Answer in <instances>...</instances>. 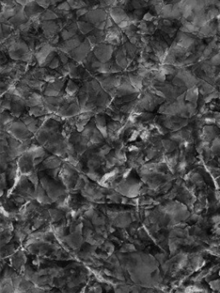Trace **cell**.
<instances>
[{
    "mask_svg": "<svg viewBox=\"0 0 220 293\" xmlns=\"http://www.w3.org/2000/svg\"><path fill=\"white\" fill-rule=\"evenodd\" d=\"M26 126V124L22 121L14 122L8 133L11 135L19 141L22 142L27 139L30 138V136L32 135V133L28 130V129Z\"/></svg>",
    "mask_w": 220,
    "mask_h": 293,
    "instance_id": "6da1fadb",
    "label": "cell"
},
{
    "mask_svg": "<svg viewBox=\"0 0 220 293\" xmlns=\"http://www.w3.org/2000/svg\"><path fill=\"white\" fill-rule=\"evenodd\" d=\"M113 52V46L107 44H98L95 46L94 54L97 59L102 63H107L109 61L111 55Z\"/></svg>",
    "mask_w": 220,
    "mask_h": 293,
    "instance_id": "7a4b0ae2",
    "label": "cell"
},
{
    "mask_svg": "<svg viewBox=\"0 0 220 293\" xmlns=\"http://www.w3.org/2000/svg\"><path fill=\"white\" fill-rule=\"evenodd\" d=\"M91 45L89 42L88 39H84V41H83V43L79 45L78 47H77L75 50H73L72 51L70 52L71 57L77 62H81L84 61V59L86 58V57L88 56V54L90 53V50H91Z\"/></svg>",
    "mask_w": 220,
    "mask_h": 293,
    "instance_id": "3957f363",
    "label": "cell"
},
{
    "mask_svg": "<svg viewBox=\"0 0 220 293\" xmlns=\"http://www.w3.org/2000/svg\"><path fill=\"white\" fill-rule=\"evenodd\" d=\"M84 19L85 22L91 23H98L107 20V14L103 10L99 9L97 10H91L84 15Z\"/></svg>",
    "mask_w": 220,
    "mask_h": 293,
    "instance_id": "277c9868",
    "label": "cell"
},
{
    "mask_svg": "<svg viewBox=\"0 0 220 293\" xmlns=\"http://www.w3.org/2000/svg\"><path fill=\"white\" fill-rule=\"evenodd\" d=\"M83 39H84L83 36H74L68 40H65L64 41L63 45H61L60 51L65 53L71 52L83 43Z\"/></svg>",
    "mask_w": 220,
    "mask_h": 293,
    "instance_id": "5b68a950",
    "label": "cell"
},
{
    "mask_svg": "<svg viewBox=\"0 0 220 293\" xmlns=\"http://www.w3.org/2000/svg\"><path fill=\"white\" fill-rule=\"evenodd\" d=\"M35 192H34V198L39 202L40 203L42 204H48L52 203V201L51 200V198L48 196V195L46 194V190L43 189V187L40 184H39L37 187H35Z\"/></svg>",
    "mask_w": 220,
    "mask_h": 293,
    "instance_id": "8992f818",
    "label": "cell"
},
{
    "mask_svg": "<svg viewBox=\"0 0 220 293\" xmlns=\"http://www.w3.org/2000/svg\"><path fill=\"white\" fill-rule=\"evenodd\" d=\"M81 112V109L79 106L78 102H72L71 104H70V106L65 109L63 112H61L60 114H58V116H60L61 117H75Z\"/></svg>",
    "mask_w": 220,
    "mask_h": 293,
    "instance_id": "52a82bcc",
    "label": "cell"
},
{
    "mask_svg": "<svg viewBox=\"0 0 220 293\" xmlns=\"http://www.w3.org/2000/svg\"><path fill=\"white\" fill-rule=\"evenodd\" d=\"M95 122L96 126L101 131V133L103 135L105 138L108 137V123L106 122V118L103 115L97 114L95 116Z\"/></svg>",
    "mask_w": 220,
    "mask_h": 293,
    "instance_id": "ba28073f",
    "label": "cell"
},
{
    "mask_svg": "<svg viewBox=\"0 0 220 293\" xmlns=\"http://www.w3.org/2000/svg\"><path fill=\"white\" fill-rule=\"evenodd\" d=\"M110 15L111 17L113 18V20L116 22V23H120L121 22L124 21H127L128 20V16L126 15V13L122 9L116 7V8H113L110 11Z\"/></svg>",
    "mask_w": 220,
    "mask_h": 293,
    "instance_id": "9c48e42d",
    "label": "cell"
},
{
    "mask_svg": "<svg viewBox=\"0 0 220 293\" xmlns=\"http://www.w3.org/2000/svg\"><path fill=\"white\" fill-rule=\"evenodd\" d=\"M48 112H46L44 105H40V106H36L34 107H30L29 109V115L31 116H34V117H42L44 115L47 114Z\"/></svg>",
    "mask_w": 220,
    "mask_h": 293,
    "instance_id": "30bf717a",
    "label": "cell"
},
{
    "mask_svg": "<svg viewBox=\"0 0 220 293\" xmlns=\"http://www.w3.org/2000/svg\"><path fill=\"white\" fill-rule=\"evenodd\" d=\"M65 92H66V94H68V95L75 96L76 94H78L79 92V88L72 80H69L67 82V86H66V88H65Z\"/></svg>",
    "mask_w": 220,
    "mask_h": 293,
    "instance_id": "8fae6325",
    "label": "cell"
},
{
    "mask_svg": "<svg viewBox=\"0 0 220 293\" xmlns=\"http://www.w3.org/2000/svg\"><path fill=\"white\" fill-rule=\"evenodd\" d=\"M78 28L80 29V31L83 33H88L89 32H91V30L94 28V27L91 25L90 22H85V21H78Z\"/></svg>",
    "mask_w": 220,
    "mask_h": 293,
    "instance_id": "7c38bea8",
    "label": "cell"
},
{
    "mask_svg": "<svg viewBox=\"0 0 220 293\" xmlns=\"http://www.w3.org/2000/svg\"><path fill=\"white\" fill-rule=\"evenodd\" d=\"M58 18V16L55 14V12L51 11V10H46L44 12H42V14L40 16V19L42 21H49V20L56 19Z\"/></svg>",
    "mask_w": 220,
    "mask_h": 293,
    "instance_id": "4fadbf2b",
    "label": "cell"
},
{
    "mask_svg": "<svg viewBox=\"0 0 220 293\" xmlns=\"http://www.w3.org/2000/svg\"><path fill=\"white\" fill-rule=\"evenodd\" d=\"M69 5L72 9H81L83 7L86 6V4H84L83 0H68L67 1Z\"/></svg>",
    "mask_w": 220,
    "mask_h": 293,
    "instance_id": "5bb4252c",
    "label": "cell"
},
{
    "mask_svg": "<svg viewBox=\"0 0 220 293\" xmlns=\"http://www.w3.org/2000/svg\"><path fill=\"white\" fill-rule=\"evenodd\" d=\"M50 212V214H51V217H52V220L54 221H58L62 217H63V213L61 211H59L58 209H51L49 210Z\"/></svg>",
    "mask_w": 220,
    "mask_h": 293,
    "instance_id": "9a60e30c",
    "label": "cell"
},
{
    "mask_svg": "<svg viewBox=\"0 0 220 293\" xmlns=\"http://www.w3.org/2000/svg\"><path fill=\"white\" fill-rule=\"evenodd\" d=\"M11 104H12V101L10 100H5V99H3L2 100V104H1V112H4V110H10L11 109Z\"/></svg>",
    "mask_w": 220,
    "mask_h": 293,
    "instance_id": "2e32d148",
    "label": "cell"
},
{
    "mask_svg": "<svg viewBox=\"0 0 220 293\" xmlns=\"http://www.w3.org/2000/svg\"><path fill=\"white\" fill-rule=\"evenodd\" d=\"M60 66V59L58 57H55L54 59L52 60V62L50 63V64L48 65V67L52 70H55V69H58V67Z\"/></svg>",
    "mask_w": 220,
    "mask_h": 293,
    "instance_id": "e0dca14e",
    "label": "cell"
},
{
    "mask_svg": "<svg viewBox=\"0 0 220 293\" xmlns=\"http://www.w3.org/2000/svg\"><path fill=\"white\" fill-rule=\"evenodd\" d=\"M58 9L60 10H63V11H67V10H69L71 9V7L69 5L68 2H65V3H62L61 4H59Z\"/></svg>",
    "mask_w": 220,
    "mask_h": 293,
    "instance_id": "ac0fdd59",
    "label": "cell"
},
{
    "mask_svg": "<svg viewBox=\"0 0 220 293\" xmlns=\"http://www.w3.org/2000/svg\"><path fill=\"white\" fill-rule=\"evenodd\" d=\"M2 181H1V188H2V192L3 190L7 187V181L5 182V178H7V177H5L4 173H2Z\"/></svg>",
    "mask_w": 220,
    "mask_h": 293,
    "instance_id": "d6986e66",
    "label": "cell"
},
{
    "mask_svg": "<svg viewBox=\"0 0 220 293\" xmlns=\"http://www.w3.org/2000/svg\"><path fill=\"white\" fill-rule=\"evenodd\" d=\"M144 20H149V21H150V20H151V19H152V16H151V14H150V13H147V14H146V15L144 16Z\"/></svg>",
    "mask_w": 220,
    "mask_h": 293,
    "instance_id": "ffe728a7",
    "label": "cell"
}]
</instances>
